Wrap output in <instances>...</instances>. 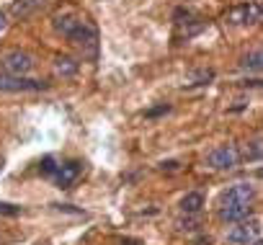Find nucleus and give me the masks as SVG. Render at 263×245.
I'll list each match as a JSON object with an SVG mask.
<instances>
[{
	"mask_svg": "<svg viewBox=\"0 0 263 245\" xmlns=\"http://www.w3.org/2000/svg\"><path fill=\"white\" fill-rule=\"evenodd\" d=\"M237 160H240V155H237V150L232 145H222L214 153H209V158H206V163L212 168H217V171H232L237 165Z\"/></svg>",
	"mask_w": 263,
	"mask_h": 245,
	"instance_id": "nucleus-3",
	"label": "nucleus"
},
{
	"mask_svg": "<svg viewBox=\"0 0 263 245\" xmlns=\"http://www.w3.org/2000/svg\"><path fill=\"white\" fill-rule=\"evenodd\" d=\"M242 65H245V67H253V70H258V67H260V52H253V54H250V60L245 57V62H242Z\"/></svg>",
	"mask_w": 263,
	"mask_h": 245,
	"instance_id": "nucleus-13",
	"label": "nucleus"
},
{
	"mask_svg": "<svg viewBox=\"0 0 263 245\" xmlns=\"http://www.w3.org/2000/svg\"><path fill=\"white\" fill-rule=\"evenodd\" d=\"M253 196H255V189L250 183H232L222 199H235V201H250L253 204Z\"/></svg>",
	"mask_w": 263,
	"mask_h": 245,
	"instance_id": "nucleus-8",
	"label": "nucleus"
},
{
	"mask_svg": "<svg viewBox=\"0 0 263 245\" xmlns=\"http://www.w3.org/2000/svg\"><path fill=\"white\" fill-rule=\"evenodd\" d=\"M0 214H18V206H13V204H0Z\"/></svg>",
	"mask_w": 263,
	"mask_h": 245,
	"instance_id": "nucleus-15",
	"label": "nucleus"
},
{
	"mask_svg": "<svg viewBox=\"0 0 263 245\" xmlns=\"http://www.w3.org/2000/svg\"><path fill=\"white\" fill-rule=\"evenodd\" d=\"M201 206H204V196L201 194H186L183 199H181V209L186 212V214H196V212H201Z\"/></svg>",
	"mask_w": 263,
	"mask_h": 245,
	"instance_id": "nucleus-10",
	"label": "nucleus"
},
{
	"mask_svg": "<svg viewBox=\"0 0 263 245\" xmlns=\"http://www.w3.org/2000/svg\"><path fill=\"white\" fill-rule=\"evenodd\" d=\"M44 83L26 80L24 75H0V93H24V90H42Z\"/></svg>",
	"mask_w": 263,
	"mask_h": 245,
	"instance_id": "nucleus-2",
	"label": "nucleus"
},
{
	"mask_svg": "<svg viewBox=\"0 0 263 245\" xmlns=\"http://www.w3.org/2000/svg\"><path fill=\"white\" fill-rule=\"evenodd\" d=\"M54 29L60 31V34H65L67 39H72L78 47H96V42H98V36H96V29L90 26V24H85V21H78V18H70V16H65V18H57L54 21Z\"/></svg>",
	"mask_w": 263,
	"mask_h": 245,
	"instance_id": "nucleus-1",
	"label": "nucleus"
},
{
	"mask_svg": "<svg viewBox=\"0 0 263 245\" xmlns=\"http://www.w3.org/2000/svg\"><path fill=\"white\" fill-rule=\"evenodd\" d=\"M250 214V201H235V199H222L219 217L224 222H242Z\"/></svg>",
	"mask_w": 263,
	"mask_h": 245,
	"instance_id": "nucleus-5",
	"label": "nucleus"
},
{
	"mask_svg": "<svg viewBox=\"0 0 263 245\" xmlns=\"http://www.w3.org/2000/svg\"><path fill=\"white\" fill-rule=\"evenodd\" d=\"M54 70H57L60 75H75V72L80 70V62H75V60H70V57H57V60H54Z\"/></svg>",
	"mask_w": 263,
	"mask_h": 245,
	"instance_id": "nucleus-11",
	"label": "nucleus"
},
{
	"mask_svg": "<svg viewBox=\"0 0 263 245\" xmlns=\"http://www.w3.org/2000/svg\"><path fill=\"white\" fill-rule=\"evenodd\" d=\"M3 26H6V16L0 13V31H3Z\"/></svg>",
	"mask_w": 263,
	"mask_h": 245,
	"instance_id": "nucleus-16",
	"label": "nucleus"
},
{
	"mask_svg": "<svg viewBox=\"0 0 263 245\" xmlns=\"http://www.w3.org/2000/svg\"><path fill=\"white\" fill-rule=\"evenodd\" d=\"M78 176H80V163L78 160H67V163L57 165L54 173H52V178H54V183L60 189H70L78 181Z\"/></svg>",
	"mask_w": 263,
	"mask_h": 245,
	"instance_id": "nucleus-6",
	"label": "nucleus"
},
{
	"mask_svg": "<svg viewBox=\"0 0 263 245\" xmlns=\"http://www.w3.org/2000/svg\"><path fill=\"white\" fill-rule=\"evenodd\" d=\"M42 3H44V0H16V3H13V13H16V16H29V13L36 11Z\"/></svg>",
	"mask_w": 263,
	"mask_h": 245,
	"instance_id": "nucleus-12",
	"label": "nucleus"
},
{
	"mask_svg": "<svg viewBox=\"0 0 263 245\" xmlns=\"http://www.w3.org/2000/svg\"><path fill=\"white\" fill-rule=\"evenodd\" d=\"M3 65H6V70H8L11 75H26V72L34 67V60H31V54H26V52H8V54L3 57Z\"/></svg>",
	"mask_w": 263,
	"mask_h": 245,
	"instance_id": "nucleus-7",
	"label": "nucleus"
},
{
	"mask_svg": "<svg viewBox=\"0 0 263 245\" xmlns=\"http://www.w3.org/2000/svg\"><path fill=\"white\" fill-rule=\"evenodd\" d=\"M260 237V222L255 219V222H250V224H237V227H232L230 232H227V242H235V245H250V242H255Z\"/></svg>",
	"mask_w": 263,
	"mask_h": 245,
	"instance_id": "nucleus-4",
	"label": "nucleus"
},
{
	"mask_svg": "<svg viewBox=\"0 0 263 245\" xmlns=\"http://www.w3.org/2000/svg\"><path fill=\"white\" fill-rule=\"evenodd\" d=\"M235 24H255L258 18H260V8L253 3V6H242V8H237V11H232V16H230Z\"/></svg>",
	"mask_w": 263,
	"mask_h": 245,
	"instance_id": "nucleus-9",
	"label": "nucleus"
},
{
	"mask_svg": "<svg viewBox=\"0 0 263 245\" xmlns=\"http://www.w3.org/2000/svg\"><path fill=\"white\" fill-rule=\"evenodd\" d=\"M54 168H57V165H54V160H52V158H44V160H42V171H44V173H49V176H52V173H54Z\"/></svg>",
	"mask_w": 263,
	"mask_h": 245,
	"instance_id": "nucleus-14",
	"label": "nucleus"
}]
</instances>
